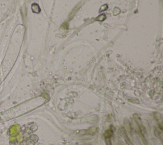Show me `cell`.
I'll return each mask as SVG.
<instances>
[{
	"label": "cell",
	"mask_w": 163,
	"mask_h": 145,
	"mask_svg": "<svg viewBox=\"0 0 163 145\" xmlns=\"http://www.w3.org/2000/svg\"><path fill=\"white\" fill-rule=\"evenodd\" d=\"M19 128V125H14L10 129V134L11 136H15L17 134L18 130Z\"/></svg>",
	"instance_id": "6da1fadb"
},
{
	"label": "cell",
	"mask_w": 163,
	"mask_h": 145,
	"mask_svg": "<svg viewBox=\"0 0 163 145\" xmlns=\"http://www.w3.org/2000/svg\"><path fill=\"white\" fill-rule=\"evenodd\" d=\"M112 134H113V131H112V129H108L106 131L105 133V138L106 141H110V139L112 136Z\"/></svg>",
	"instance_id": "7a4b0ae2"
},
{
	"label": "cell",
	"mask_w": 163,
	"mask_h": 145,
	"mask_svg": "<svg viewBox=\"0 0 163 145\" xmlns=\"http://www.w3.org/2000/svg\"><path fill=\"white\" fill-rule=\"evenodd\" d=\"M106 18V17L105 14H102L100 15L98 17H97L96 19V20H97V21H103V20H105Z\"/></svg>",
	"instance_id": "277c9868"
},
{
	"label": "cell",
	"mask_w": 163,
	"mask_h": 145,
	"mask_svg": "<svg viewBox=\"0 0 163 145\" xmlns=\"http://www.w3.org/2000/svg\"><path fill=\"white\" fill-rule=\"evenodd\" d=\"M108 8V5H104L103 6H102L100 8V11H105L106 10V9Z\"/></svg>",
	"instance_id": "8992f818"
},
{
	"label": "cell",
	"mask_w": 163,
	"mask_h": 145,
	"mask_svg": "<svg viewBox=\"0 0 163 145\" xmlns=\"http://www.w3.org/2000/svg\"><path fill=\"white\" fill-rule=\"evenodd\" d=\"M32 11L34 13H40V8L37 4H32Z\"/></svg>",
	"instance_id": "3957f363"
},
{
	"label": "cell",
	"mask_w": 163,
	"mask_h": 145,
	"mask_svg": "<svg viewBox=\"0 0 163 145\" xmlns=\"http://www.w3.org/2000/svg\"><path fill=\"white\" fill-rule=\"evenodd\" d=\"M120 12V11L119 10V8H115L113 11V13L114 16H117V15L119 14Z\"/></svg>",
	"instance_id": "5b68a950"
}]
</instances>
